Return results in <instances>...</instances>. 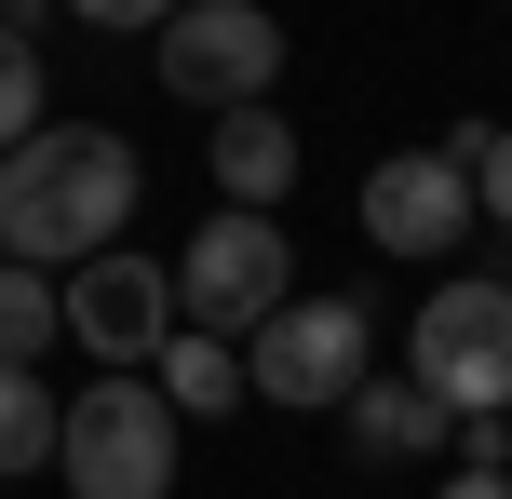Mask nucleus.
Instances as JSON below:
<instances>
[{
  "mask_svg": "<svg viewBox=\"0 0 512 499\" xmlns=\"http://www.w3.org/2000/svg\"><path fill=\"white\" fill-rule=\"evenodd\" d=\"M337 419H351V446L378 459V473H405V459H432V446H445V392H432L418 365H405V378H378V365H364Z\"/></svg>",
  "mask_w": 512,
  "mask_h": 499,
  "instance_id": "obj_9",
  "label": "nucleus"
},
{
  "mask_svg": "<svg viewBox=\"0 0 512 499\" xmlns=\"http://www.w3.org/2000/svg\"><path fill=\"white\" fill-rule=\"evenodd\" d=\"M283 81V14L270 0H176L162 14V95L176 108H243V95H270Z\"/></svg>",
  "mask_w": 512,
  "mask_h": 499,
  "instance_id": "obj_5",
  "label": "nucleus"
},
{
  "mask_svg": "<svg viewBox=\"0 0 512 499\" xmlns=\"http://www.w3.org/2000/svg\"><path fill=\"white\" fill-rule=\"evenodd\" d=\"M27 122H54V108H41V41H27V27H0V149H14Z\"/></svg>",
  "mask_w": 512,
  "mask_h": 499,
  "instance_id": "obj_14",
  "label": "nucleus"
},
{
  "mask_svg": "<svg viewBox=\"0 0 512 499\" xmlns=\"http://www.w3.org/2000/svg\"><path fill=\"white\" fill-rule=\"evenodd\" d=\"M54 311H68V338L95 351V365H149V351L176 338V257H122V243H95V257L54 270Z\"/></svg>",
  "mask_w": 512,
  "mask_h": 499,
  "instance_id": "obj_7",
  "label": "nucleus"
},
{
  "mask_svg": "<svg viewBox=\"0 0 512 499\" xmlns=\"http://www.w3.org/2000/svg\"><path fill=\"white\" fill-rule=\"evenodd\" d=\"M68 14H95V27H162L176 0H68Z\"/></svg>",
  "mask_w": 512,
  "mask_h": 499,
  "instance_id": "obj_16",
  "label": "nucleus"
},
{
  "mask_svg": "<svg viewBox=\"0 0 512 499\" xmlns=\"http://www.w3.org/2000/svg\"><path fill=\"white\" fill-rule=\"evenodd\" d=\"M297 297V257H283L270 203H216L203 230L176 243V324H216V338H256V324Z\"/></svg>",
  "mask_w": 512,
  "mask_h": 499,
  "instance_id": "obj_3",
  "label": "nucleus"
},
{
  "mask_svg": "<svg viewBox=\"0 0 512 499\" xmlns=\"http://www.w3.org/2000/svg\"><path fill=\"white\" fill-rule=\"evenodd\" d=\"M472 203H486L499 230H512V135H486V162H472Z\"/></svg>",
  "mask_w": 512,
  "mask_h": 499,
  "instance_id": "obj_15",
  "label": "nucleus"
},
{
  "mask_svg": "<svg viewBox=\"0 0 512 499\" xmlns=\"http://www.w3.org/2000/svg\"><path fill=\"white\" fill-rule=\"evenodd\" d=\"M54 338H68V311H54V270L0 257V365H41Z\"/></svg>",
  "mask_w": 512,
  "mask_h": 499,
  "instance_id": "obj_13",
  "label": "nucleus"
},
{
  "mask_svg": "<svg viewBox=\"0 0 512 499\" xmlns=\"http://www.w3.org/2000/svg\"><path fill=\"white\" fill-rule=\"evenodd\" d=\"M418 378L445 392V419L459 405H512V284L499 270H445L432 297H418Z\"/></svg>",
  "mask_w": 512,
  "mask_h": 499,
  "instance_id": "obj_6",
  "label": "nucleus"
},
{
  "mask_svg": "<svg viewBox=\"0 0 512 499\" xmlns=\"http://www.w3.org/2000/svg\"><path fill=\"white\" fill-rule=\"evenodd\" d=\"M54 473H68V499H176V405H162V378L108 365L54 419Z\"/></svg>",
  "mask_w": 512,
  "mask_h": 499,
  "instance_id": "obj_2",
  "label": "nucleus"
},
{
  "mask_svg": "<svg viewBox=\"0 0 512 499\" xmlns=\"http://www.w3.org/2000/svg\"><path fill=\"white\" fill-rule=\"evenodd\" d=\"M135 135H108V122H27L14 149H0V257H27V270H68V257H95V243H122L135 230Z\"/></svg>",
  "mask_w": 512,
  "mask_h": 499,
  "instance_id": "obj_1",
  "label": "nucleus"
},
{
  "mask_svg": "<svg viewBox=\"0 0 512 499\" xmlns=\"http://www.w3.org/2000/svg\"><path fill=\"white\" fill-rule=\"evenodd\" d=\"M149 378H162V405H176V419H230V405H243V338L176 324V338L149 351Z\"/></svg>",
  "mask_w": 512,
  "mask_h": 499,
  "instance_id": "obj_11",
  "label": "nucleus"
},
{
  "mask_svg": "<svg viewBox=\"0 0 512 499\" xmlns=\"http://www.w3.org/2000/svg\"><path fill=\"white\" fill-rule=\"evenodd\" d=\"M41 14H68V0H0V27H41Z\"/></svg>",
  "mask_w": 512,
  "mask_h": 499,
  "instance_id": "obj_18",
  "label": "nucleus"
},
{
  "mask_svg": "<svg viewBox=\"0 0 512 499\" xmlns=\"http://www.w3.org/2000/svg\"><path fill=\"white\" fill-rule=\"evenodd\" d=\"M216 203H283L297 189V122H283L270 95H243V108H216Z\"/></svg>",
  "mask_w": 512,
  "mask_h": 499,
  "instance_id": "obj_10",
  "label": "nucleus"
},
{
  "mask_svg": "<svg viewBox=\"0 0 512 499\" xmlns=\"http://www.w3.org/2000/svg\"><path fill=\"white\" fill-rule=\"evenodd\" d=\"M459 230H472V176L445 149H391L364 176V243L378 257H459Z\"/></svg>",
  "mask_w": 512,
  "mask_h": 499,
  "instance_id": "obj_8",
  "label": "nucleus"
},
{
  "mask_svg": "<svg viewBox=\"0 0 512 499\" xmlns=\"http://www.w3.org/2000/svg\"><path fill=\"white\" fill-rule=\"evenodd\" d=\"M54 419H68V405L41 392V365H0V486H14V473H54Z\"/></svg>",
  "mask_w": 512,
  "mask_h": 499,
  "instance_id": "obj_12",
  "label": "nucleus"
},
{
  "mask_svg": "<svg viewBox=\"0 0 512 499\" xmlns=\"http://www.w3.org/2000/svg\"><path fill=\"white\" fill-rule=\"evenodd\" d=\"M364 351H378L364 297H283V311L243 338V392H256V405H310V419H324V405H351Z\"/></svg>",
  "mask_w": 512,
  "mask_h": 499,
  "instance_id": "obj_4",
  "label": "nucleus"
},
{
  "mask_svg": "<svg viewBox=\"0 0 512 499\" xmlns=\"http://www.w3.org/2000/svg\"><path fill=\"white\" fill-rule=\"evenodd\" d=\"M432 499H512V473H445Z\"/></svg>",
  "mask_w": 512,
  "mask_h": 499,
  "instance_id": "obj_17",
  "label": "nucleus"
}]
</instances>
